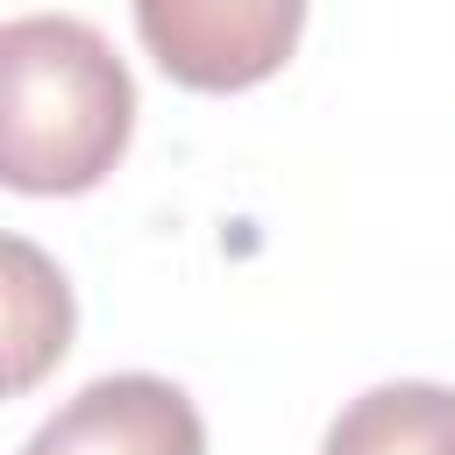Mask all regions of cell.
Returning <instances> with one entry per match:
<instances>
[{
	"mask_svg": "<svg viewBox=\"0 0 455 455\" xmlns=\"http://www.w3.org/2000/svg\"><path fill=\"white\" fill-rule=\"evenodd\" d=\"M135 135V78L78 14L0 28V178L28 199L92 192Z\"/></svg>",
	"mask_w": 455,
	"mask_h": 455,
	"instance_id": "6da1fadb",
	"label": "cell"
},
{
	"mask_svg": "<svg viewBox=\"0 0 455 455\" xmlns=\"http://www.w3.org/2000/svg\"><path fill=\"white\" fill-rule=\"evenodd\" d=\"M306 0H135V36L185 92H249L299 50Z\"/></svg>",
	"mask_w": 455,
	"mask_h": 455,
	"instance_id": "7a4b0ae2",
	"label": "cell"
},
{
	"mask_svg": "<svg viewBox=\"0 0 455 455\" xmlns=\"http://www.w3.org/2000/svg\"><path fill=\"white\" fill-rule=\"evenodd\" d=\"M21 455H206V419L185 398V384L121 370L71 391L21 441Z\"/></svg>",
	"mask_w": 455,
	"mask_h": 455,
	"instance_id": "3957f363",
	"label": "cell"
},
{
	"mask_svg": "<svg viewBox=\"0 0 455 455\" xmlns=\"http://www.w3.org/2000/svg\"><path fill=\"white\" fill-rule=\"evenodd\" d=\"M320 455H455V384H370L327 419Z\"/></svg>",
	"mask_w": 455,
	"mask_h": 455,
	"instance_id": "277c9868",
	"label": "cell"
},
{
	"mask_svg": "<svg viewBox=\"0 0 455 455\" xmlns=\"http://www.w3.org/2000/svg\"><path fill=\"white\" fill-rule=\"evenodd\" d=\"M7 341H14V391H28L43 377V363H57L71 348V291L64 270L43 263L36 242L7 235Z\"/></svg>",
	"mask_w": 455,
	"mask_h": 455,
	"instance_id": "5b68a950",
	"label": "cell"
}]
</instances>
